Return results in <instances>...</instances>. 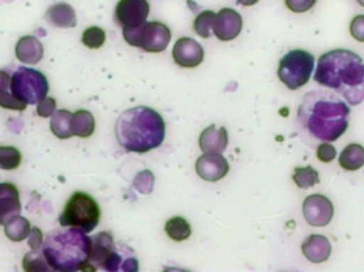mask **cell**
Instances as JSON below:
<instances>
[{
  "label": "cell",
  "instance_id": "30",
  "mask_svg": "<svg viewBox=\"0 0 364 272\" xmlns=\"http://www.w3.org/2000/svg\"><path fill=\"white\" fill-rule=\"evenodd\" d=\"M155 185V175L151 171L143 170L136 175L134 180V186L139 192L149 195L153 192Z\"/></svg>",
  "mask_w": 364,
  "mask_h": 272
},
{
  "label": "cell",
  "instance_id": "37",
  "mask_svg": "<svg viewBox=\"0 0 364 272\" xmlns=\"http://www.w3.org/2000/svg\"><path fill=\"white\" fill-rule=\"evenodd\" d=\"M11 77L4 70H0V91L10 89Z\"/></svg>",
  "mask_w": 364,
  "mask_h": 272
},
{
  "label": "cell",
  "instance_id": "23",
  "mask_svg": "<svg viewBox=\"0 0 364 272\" xmlns=\"http://www.w3.org/2000/svg\"><path fill=\"white\" fill-rule=\"evenodd\" d=\"M30 230H31L30 222L25 217H21L19 215L15 216L4 224V233H6V237L16 243L27 239Z\"/></svg>",
  "mask_w": 364,
  "mask_h": 272
},
{
  "label": "cell",
  "instance_id": "21",
  "mask_svg": "<svg viewBox=\"0 0 364 272\" xmlns=\"http://www.w3.org/2000/svg\"><path fill=\"white\" fill-rule=\"evenodd\" d=\"M72 131L74 136L87 138L95 131V119L89 111L79 110L73 114Z\"/></svg>",
  "mask_w": 364,
  "mask_h": 272
},
{
  "label": "cell",
  "instance_id": "20",
  "mask_svg": "<svg viewBox=\"0 0 364 272\" xmlns=\"http://www.w3.org/2000/svg\"><path fill=\"white\" fill-rule=\"evenodd\" d=\"M339 164L344 170L356 171L364 166V147L359 143H350L341 152Z\"/></svg>",
  "mask_w": 364,
  "mask_h": 272
},
{
  "label": "cell",
  "instance_id": "5",
  "mask_svg": "<svg viewBox=\"0 0 364 272\" xmlns=\"http://www.w3.org/2000/svg\"><path fill=\"white\" fill-rule=\"evenodd\" d=\"M91 252L85 271L136 272L139 261L132 248L115 243L108 232L98 233L91 237Z\"/></svg>",
  "mask_w": 364,
  "mask_h": 272
},
{
  "label": "cell",
  "instance_id": "24",
  "mask_svg": "<svg viewBox=\"0 0 364 272\" xmlns=\"http://www.w3.org/2000/svg\"><path fill=\"white\" fill-rule=\"evenodd\" d=\"M166 232L172 241H186L192 234L190 224L181 216L171 218L166 224Z\"/></svg>",
  "mask_w": 364,
  "mask_h": 272
},
{
  "label": "cell",
  "instance_id": "28",
  "mask_svg": "<svg viewBox=\"0 0 364 272\" xmlns=\"http://www.w3.org/2000/svg\"><path fill=\"white\" fill-rule=\"evenodd\" d=\"M21 163V154L14 147H0V168L14 170Z\"/></svg>",
  "mask_w": 364,
  "mask_h": 272
},
{
  "label": "cell",
  "instance_id": "10",
  "mask_svg": "<svg viewBox=\"0 0 364 272\" xmlns=\"http://www.w3.org/2000/svg\"><path fill=\"white\" fill-rule=\"evenodd\" d=\"M149 14L147 0H119L115 8V21L122 28L136 27L146 21Z\"/></svg>",
  "mask_w": 364,
  "mask_h": 272
},
{
  "label": "cell",
  "instance_id": "15",
  "mask_svg": "<svg viewBox=\"0 0 364 272\" xmlns=\"http://www.w3.org/2000/svg\"><path fill=\"white\" fill-rule=\"evenodd\" d=\"M21 212L19 192L13 183L0 184V226L19 215Z\"/></svg>",
  "mask_w": 364,
  "mask_h": 272
},
{
  "label": "cell",
  "instance_id": "6",
  "mask_svg": "<svg viewBox=\"0 0 364 272\" xmlns=\"http://www.w3.org/2000/svg\"><path fill=\"white\" fill-rule=\"evenodd\" d=\"M100 219L97 201L87 192H76L68 199L59 222L63 228H76L90 233L98 226Z\"/></svg>",
  "mask_w": 364,
  "mask_h": 272
},
{
  "label": "cell",
  "instance_id": "12",
  "mask_svg": "<svg viewBox=\"0 0 364 272\" xmlns=\"http://www.w3.org/2000/svg\"><path fill=\"white\" fill-rule=\"evenodd\" d=\"M243 21L241 15L233 9H222L216 14L214 21L213 32L218 40L223 42L235 40L242 31Z\"/></svg>",
  "mask_w": 364,
  "mask_h": 272
},
{
  "label": "cell",
  "instance_id": "3",
  "mask_svg": "<svg viewBox=\"0 0 364 272\" xmlns=\"http://www.w3.org/2000/svg\"><path fill=\"white\" fill-rule=\"evenodd\" d=\"M115 136L126 151L146 153L164 143L166 123L154 109L136 107L119 115L115 123Z\"/></svg>",
  "mask_w": 364,
  "mask_h": 272
},
{
  "label": "cell",
  "instance_id": "38",
  "mask_svg": "<svg viewBox=\"0 0 364 272\" xmlns=\"http://www.w3.org/2000/svg\"><path fill=\"white\" fill-rule=\"evenodd\" d=\"M237 1H239V4H241L242 6H250L256 4L259 0H237Z\"/></svg>",
  "mask_w": 364,
  "mask_h": 272
},
{
  "label": "cell",
  "instance_id": "8",
  "mask_svg": "<svg viewBox=\"0 0 364 272\" xmlns=\"http://www.w3.org/2000/svg\"><path fill=\"white\" fill-rule=\"evenodd\" d=\"M314 70V55L308 51L295 49L280 60L278 77L288 89L295 91L307 85Z\"/></svg>",
  "mask_w": 364,
  "mask_h": 272
},
{
  "label": "cell",
  "instance_id": "27",
  "mask_svg": "<svg viewBox=\"0 0 364 272\" xmlns=\"http://www.w3.org/2000/svg\"><path fill=\"white\" fill-rule=\"evenodd\" d=\"M216 14L213 11H203L195 18L194 30L199 36L203 38H210L211 29L215 21Z\"/></svg>",
  "mask_w": 364,
  "mask_h": 272
},
{
  "label": "cell",
  "instance_id": "39",
  "mask_svg": "<svg viewBox=\"0 0 364 272\" xmlns=\"http://www.w3.org/2000/svg\"><path fill=\"white\" fill-rule=\"evenodd\" d=\"M357 1H358L359 4H361V6H364V0H357Z\"/></svg>",
  "mask_w": 364,
  "mask_h": 272
},
{
  "label": "cell",
  "instance_id": "9",
  "mask_svg": "<svg viewBox=\"0 0 364 272\" xmlns=\"http://www.w3.org/2000/svg\"><path fill=\"white\" fill-rule=\"evenodd\" d=\"M11 93L27 104H36L46 98L49 91L45 75L34 68L21 66L11 77Z\"/></svg>",
  "mask_w": 364,
  "mask_h": 272
},
{
  "label": "cell",
  "instance_id": "7",
  "mask_svg": "<svg viewBox=\"0 0 364 272\" xmlns=\"http://www.w3.org/2000/svg\"><path fill=\"white\" fill-rule=\"evenodd\" d=\"M122 29L128 44L147 53H162L168 48L172 38L170 28L160 21H145L136 27Z\"/></svg>",
  "mask_w": 364,
  "mask_h": 272
},
{
  "label": "cell",
  "instance_id": "34",
  "mask_svg": "<svg viewBox=\"0 0 364 272\" xmlns=\"http://www.w3.org/2000/svg\"><path fill=\"white\" fill-rule=\"evenodd\" d=\"M350 31L355 40L364 43V15H358L353 18Z\"/></svg>",
  "mask_w": 364,
  "mask_h": 272
},
{
  "label": "cell",
  "instance_id": "35",
  "mask_svg": "<svg viewBox=\"0 0 364 272\" xmlns=\"http://www.w3.org/2000/svg\"><path fill=\"white\" fill-rule=\"evenodd\" d=\"M316 0H286L287 6L295 13H304L314 8Z\"/></svg>",
  "mask_w": 364,
  "mask_h": 272
},
{
  "label": "cell",
  "instance_id": "16",
  "mask_svg": "<svg viewBox=\"0 0 364 272\" xmlns=\"http://www.w3.org/2000/svg\"><path fill=\"white\" fill-rule=\"evenodd\" d=\"M228 145L226 128H216L215 125L205 128L199 136V147L203 153H222Z\"/></svg>",
  "mask_w": 364,
  "mask_h": 272
},
{
  "label": "cell",
  "instance_id": "33",
  "mask_svg": "<svg viewBox=\"0 0 364 272\" xmlns=\"http://www.w3.org/2000/svg\"><path fill=\"white\" fill-rule=\"evenodd\" d=\"M316 156H318L321 162L329 163L335 160L336 156H337V150L331 143H321L318 150H316Z\"/></svg>",
  "mask_w": 364,
  "mask_h": 272
},
{
  "label": "cell",
  "instance_id": "2",
  "mask_svg": "<svg viewBox=\"0 0 364 272\" xmlns=\"http://www.w3.org/2000/svg\"><path fill=\"white\" fill-rule=\"evenodd\" d=\"M314 80L342 96L350 106L364 100V62L357 53L336 49L318 59Z\"/></svg>",
  "mask_w": 364,
  "mask_h": 272
},
{
  "label": "cell",
  "instance_id": "29",
  "mask_svg": "<svg viewBox=\"0 0 364 272\" xmlns=\"http://www.w3.org/2000/svg\"><path fill=\"white\" fill-rule=\"evenodd\" d=\"M82 43L90 49L100 48L106 43V32L97 26H92L83 32Z\"/></svg>",
  "mask_w": 364,
  "mask_h": 272
},
{
  "label": "cell",
  "instance_id": "1",
  "mask_svg": "<svg viewBox=\"0 0 364 272\" xmlns=\"http://www.w3.org/2000/svg\"><path fill=\"white\" fill-rule=\"evenodd\" d=\"M350 109L337 95L328 91L309 92L304 97L297 119L310 136L321 141H336L350 125Z\"/></svg>",
  "mask_w": 364,
  "mask_h": 272
},
{
  "label": "cell",
  "instance_id": "36",
  "mask_svg": "<svg viewBox=\"0 0 364 272\" xmlns=\"http://www.w3.org/2000/svg\"><path fill=\"white\" fill-rule=\"evenodd\" d=\"M28 244L32 250H40L43 247V234L40 229L34 227L28 235Z\"/></svg>",
  "mask_w": 364,
  "mask_h": 272
},
{
  "label": "cell",
  "instance_id": "31",
  "mask_svg": "<svg viewBox=\"0 0 364 272\" xmlns=\"http://www.w3.org/2000/svg\"><path fill=\"white\" fill-rule=\"evenodd\" d=\"M0 107L6 110L23 111L27 108V104L17 99L9 89L0 91Z\"/></svg>",
  "mask_w": 364,
  "mask_h": 272
},
{
  "label": "cell",
  "instance_id": "13",
  "mask_svg": "<svg viewBox=\"0 0 364 272\" xmlns=\"http://www.w3.org/2000/svg\"><path fill=\"white\" fill-rule=\"evenodd\" d=\"M205 53L203 47L191 38H182L177 40L173 48L175 63L183 68H194L203 61Z\"/></svg>",
  "mask_w": 364,
  "mask_h": 272
},
{
  "label": "cell",
  "instance_id": "19",
  "mask_svg": "<svg viewBox=\"0 0 364 272\" xmlns=\"http://www.w3.org/2000/svg\"><path fill=\"white\" fill-rule=\"evenodd\" d=\"M45 19L53 27L63 29L74 28L77 25L76 13L73 6L65 2H59L49 6L45 14Z\"/></svg>",
  "mask_w": 364,
  "mask_h": 272
},
{
  "label": "cell",
  "instance_id": "25",
  "mask_svg": "<svg viewBox=\"0 0 364 272\" xmlns=\"http://www.w3.org/2000/svg\"><path fill=\"white\" fill-rule=\"evenodd\" d=\"M293 181L301 190H307L320 183L318 173L312 166L296 167L293 175Z\"/></svg>",
  "mask_w": 364,
  "mask_h": 272
},
{
  "label": "cell",
  "instance_id": "4",
  "mask_svg": "<svg viewBox=\"0 0 364 272\" xmlns=\"http://www.w3.org/2000/svg\"><path fill=\"white\" fill-rule=\"evenodd\" d=\"M91 237L76 228L55 230L47 235L42 252L51 271H85L91 252Z\"/></svg>",
  "mask_w": 364,
  "mask_h": 272
},
{
  "label": "cell",
  "instance_id": "17",
  "mask_svg": "<svg viewBox=\"0 0 364 272\" xmlns=\"http://www.w3.org/2000/svg\"><path fill=\"white\" fill-rule=\"evenodd\" d=\"M304 256L314 264L326 262L331 256V245L323 235H310L301 246Z\"/></svg>",
  "mask_w": 364,
  "mask_h": 272
},
{
  "label": "cell",
  "instance_id": "22",
  "mask_svg": "<svg viewBox=\"0 0 364 272\" xmlns=\"http://www.w3.org/2000/svg\"><path fill=\"white\" fill-rule=\"evenodd\" d=\"M73 114L68 110L55 111L50 121V130L58 138L68 139L74 136L72 131Z\"/></svg>",
  "mask_w": 364,
  "mask_h": 272
},
{
  "label": "cell",
  "instance_id": "32",
  "mask_svg": "<svg viewBox=\"0 0 364 272\" xmlns=\"http://www.w3.org/2000/svg\"><path fill=\"white\" fill-rule=\"evenodd\" d=\"M57 108V102L53 98H44L42 102H38V108H36V113L38 116L43 119L50 117L55 112Z\"/></svg>",
  "mask_w": 364,
  "mask_h": 272
},
{
  "label": "cell",
  "instance_id": "26",
  "mask_svg": "<svg viewBox=\"0 0 364 272\" xmlns=\"http://www.w3.org/2000/svg\"><path fill=\"white\" fill-rule=\"evenodd\" d=\"M23 268L28 272L51 271L44 254L40 252V250H32L31 252L26 254L23 261Z\"/></svg>",
  "mask_w": 364,
  "mask_h": 272
},
{
  "label": "cell",
  "instance_id": "18",
  "mask_svg": "<svg viewBox=\"0 0 364 272\" xmlns=\"http://www.w3.org/2000/svg\"><path fill=\"white\" fill-rule=\"evenodd\" d=\"M15 55L23 63L34 65L38 64L44 55L42 43L36 36H23L15 47Z\"/></svg>",
  "mask_w": 364,
  "mask_h": 272
},
{
  "label": "cell",
  "instance_id": "14",
  "mask_svg": "<svg viewBox=\"0 0 364 272\" xmlns=\"http://www.w3.org/2000/svg\"><path fill=\"white\" fill-rule=\"evenodd\" d=\"M228 171V162L220 153H205L196 162L197 175L205 181H220Z\"/></svg>",
  "mask_w": 364,
  "mask_h": 272
},
{
  "label": "cell",
  "instance_id": "11",
  "mask_svg": "<svg viewBox=\"0 0 364 272\" xmlns=\"http://www.w3.org/2000/svg\"><path fill=\"white\" fill-rule=\"evenodd\" d=\"M303 212L306 222L310 226L326 227L333 220V202L323 195H311L304 201Z\"/></svg>",
  "mask_w": 364,
  "mask_h": 272
}]
</instances>
